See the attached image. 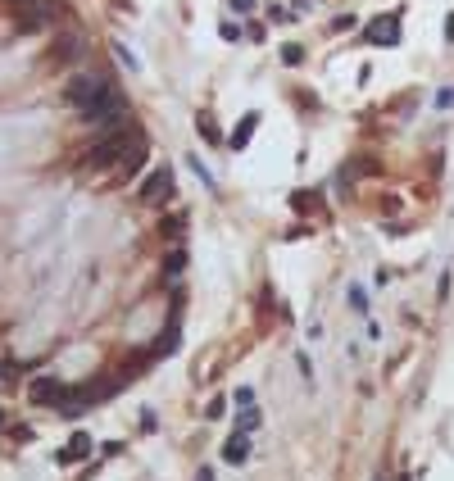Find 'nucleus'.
I'll list each match as a JSON object with an SVG mask.
<instances>
[{"label": "nucleus", "mask_w": 454, "mask_h": 481, "mask_svg": "<svg viewBox=\"0 0 454 481\" xmlns=\"http://www.w3.org/2000/svg\"><path fill=\"white\" fill-rule=\"evenodd\" d=\"M141 146H150V141H146V132H141V123L132 118V123H123V128L95 132V141L86 146L82 163L91 172H114V168H123V163L132 159V150H141Z\"/></svg>", "instance_id": "nucleus-1"}, {"label": "nucleus", "mask_w": 454, "mask_h": 481, "mask_svg": "<svg viewBox=\"0 0 454 481\" xmlns=\"http://www.w3.org/2000/svg\"><path fill=\"white\" fill-rule=\"evenodd\" d=\"M350 27H354V14H341V18H332V23H327V32L341 36V32H350Z\"/></svg>", "instance_id": "nucleus-17"}, {"label": "nucleus", "mask_w": 454, "mask_h": 481, "mask_svg": "<svg viewBox=\"0 0 454 481\" xmlns=\"http://www.w3.org/2000/svg\"><path fill=\"white\" fill-rule=\"evenodd\" d=\"M282 64H286V69L305 64V46H282Z\"/></svg>", "instance_id": "nucleus-15"}, {"label": "nucleus", "mask_w": 454, "mask_h": 481, "mask_svg": "<svg viewBox=\"0 0 454 481\" xmlns=\"http://www.w3.org/2000/svg\"><path fill=\"white\" fill-rule=\"evenodd\" d=\"M178 336H182V327H178V313H173V323L163 327V336H159V350H154V354H159V359H163V354H173V350H178Z\"/></svg>", "instance_id": "nucleus-9"}, {"label": "nucleus", "mask_w": 454, "mask_h": 481, "mask_svg": "<svg viewBox=\"0 0 454 481\" xmlns=\"http://www.w3.org/2000/svg\"><path fill=\"white\" fill-rule=\"evenodd\" d=\"M196 128H200V137H205L209 146H227V137L214 128V118H209V114H200V118H196Z\"/></svg>", "instance_id": "nucleus-11"}, {"label": "nucleus", "mask_w": 454, "mask_h": 481, "mask_svg": "<svg viewBox=\"0 0 454 481\" xmlns=\"http://www.w3.org/2000/svg\"><path fill=\"white\" fill-rule=\"evenodd\" d=\"M446 36H450V41H454V14L446 18Z\"/></svg>", "instance_id": "nucleus-25"}, {"label": "nucleus", "mask_w": 454, "mask_h": 481, "mask_svg": "<svg viewBox=\"0 0 454 481\" xmlns=\"http://www.w3.org/2000/svg\"><path fill=\"white\" fill-rule=\"evenodd\" d=\"M182 227H187V214H173V218H163V236H182Z\"/></svg>", "instance_id": "nucleus-16"}, {"label": "nucleus", "mask_w": 454, "mask_h": 481, "mask_svg": "<svg viewBox=\"0 0 454 481\" xmlns=\"http://www.w3.org/2000/svg\"><path fill=\"white\" fill-rule=\"evenodd\" d=\"M363 36H368V46H400V9L378 14L368 27H363Z\"/></svg>", "instance_id": "nucleus-4"}, {"label": "nucleus", "mask_w": 454, "mask_h": 481, "mask_svg": "<svg viewBox=\"0 0 454 481\" xmlns=\"http://www.w3.org/2000/svg\"><path fill=\"white\" fill-rule=\"evenodd\" d=\"M436 109H454V91H436Z\"/></svg>", "instance_id": "nucleus-22"}, {"label": "nucleus", "mask_w": 454, "mask_h": 481, "mask_svg": "<svg viewBox=\"0 0 454 481\" xmlns=\"http://www.w3.org/2000/svg\"><path fill=\"white\" fill-rule=\"evenodd\" d=\"M259 422H264V413H259V409H255V404H246V409H241V413H236V431H246V436H250V431H255V427H259Z\"/></svg>", "instance_id": "nucleus-12"}, {"label": "nucleus", "mask_w": 454, "mask_h": 481, "mask_svg": "<svg viewBox=\"0 0 454 481\" xmlns=\"http://www.w3.org/2000/svg\"><path fill=\"white\" fill-rule=\"evenodd\" d=\"M0 427H5V413H0Z\"/></svg>", "instance_id": "nucleus-26"}, {"label": "nucleus", "mask_w": 454, "mask_h": 481, "mask_svg": "<svg viewBox=\"0 0 454 481\" xmlns=\"http://www.w3.org/2000/svg\"><path fill=\"white\" fill-rule=\"evenodd\" d=\"M255 128H259V114H241L236 132L227 137V150H246V146H250V137H255Z\"/></svg>", "instance_id": "nucleus-6"}, {"label": "nucleus", "mask_w": 454, "mask_h": 481, "mask_svg": "<svg viewBox=\"0 0 454 481\" xmlns=\"http://www.w3.org/2000/svg\"><path fill=\"white\" fill-rule=\"evenodd\" d=\"M187 163H191V172H196V177H200V182H205V187H214V172H209V168H205V163H200L196 155H191Z\"/></svg>", "instance_id": "nucleus-18"}, {"label": "nucleus", "mask_w": 454, "mask_h": 481, "mask_svg": "<svg viewBox=\"0 0 454 481\" xmlns=\"http://www.w3.org/2000/svg\"><path fill=\"white\" fill-rule=\"evenodd\" d=\"M218 36H223V41H241V27H236V23H227V18H223V23H218Z\"/></svg>", "instance_id": "nucleus-19"}, {"label": "nucleus", "mask_w": 454, "mask_h": 481, "mask_svg": "<svg viewBox=\"0 0 454 481\" xmlns=\"http://www.w3.org/2000/svg\"><path fill=\"white\" fill-rule=\"evenodd\" d=\"M105 86H109V78H95V73H77V78H73L69 86H64V100H69V104H73V109H77V114H82V109H86V104H91V100H95V95H100V91H105Z\"/></svg>", "instance_id": "nucleus-2"}, {"label": "nucleus", "mask_w": 454, "mask_h": 481, "mask_svg": "<svg viewBox=\"0 0 454 481\" xmlns=\"http://www.w3.org/2000/svg\"><path fill=\"white\" fill-rule=\"evenodd\" d=\"M223 459H227V463H246V459H250V440H246V431H236V436H232L227 445H223Z\"/></svg>", "instance_id": "nucleus-8"}, {"label": "nucleus", "mask_w": 454, "mask_h": 481, "mask_svg": "<svg viewBox=\"0 0 454 481\" xmlns=\"http://www.w3.org/2000/svg\"><path fill=\"white\" fill-rule=\"evenodd\" d=\"M236 404H241V409H246V404H255V391H250V386H241V391H236Z\"/></svg>", "instance_id": "nucleus-23"}, {"label": "nucleus", "mask_w": 454, "mask_h": 481, "mask_svg": "<svg viewBox=\"0 0 454 481\" xmlns=\"http://www.w3.org/2000/svg\"><path fill=\"white\" fill-rule=\"evenodd\" d=\"M86 454H91V436H86V431H77V436L69 440V445L60 449V463H82Z\"/></svg>", "instance_id": "nucleus-7"}, {"label": "nucleus", "mask_w": 454, "mask_h": 481, "mask_svg": "<svg viewBox=\"0 0 454 481\" xmlns=\"http://www.w3.org/2000/svg\"><path fill=\"white\" fill-rule=\"evenodd\" d=\"M182 268H187V250H168V259H163V273H168V277H182Z\"/></svg>", "instance_id": "nucleus-13"}, {"label": "nucleus", "mask_w": 454, "mask_h": 481, "mask_svg": "<svg viewBox=\"0 0 454 481\" xmlns=\"http://www.w3.org/2000/svg\"><path fill=\"white\" fill-rule=\"evenodd\" d=\"M27 395H32V404H55V409H64V400H69V386H64L60 377H36Z\"/></svg>", "instance_id": "nucleus-5"}, {"label": "nucleus", "mask_w": 454, "mask_h": 481, "mask_svg": "<svg viewBox=\"0 0 454 481\" xmlns=\"http://www.w3.org/2000/svg\"><path fill=\"white\" fill-rule=\"evenodd\" d=\"M295 363H300V377L314 381V363H309V354H295Z\"/></svg>", "instance_id": "nucleus-21"}, {"label": "nucleus", "mask_w": 454, "mask_h": 481, "mask_svg": "<svg viewBox=\"0 0 454 481\" xmlns=\"http://www.w3.org/2000/svg\"><path fill=\"white\" fill-rule=\"evenodd\" d=\"M268 18H273V23H291V9H282V5H273V9H268Z\"/></svg>", "instance_id": "nucleus-20"}, {"label": "nucleus", "mask_w": 454, "mask_h": 481, "mask_svg": "<svg viewBox=\"0 0 454 481\" xmlns=\"http://www.w3.org/2000/svg\"><path fill=\"white\" fill-rule=\"evenodd\" d=\"M173 196H178V191H173V168L168 163H159L154 172H146V182H141V205H168Z\"/></svg>", "instance_id": "nucleus-3"}, {"label": "nucleus", "mask_w": 454, "mask_h": 481, "mask_svg": "<svg viewBox=\"0 0 454 481\" xmlns=\"http://www.w3.org/2000/svg\"><path fill=\"white\" fill-rule=\"evenodd\" d=\"M291 209H295V214H314V209H323V200H318V191H295Z\"/></svg>", "instance_id": "nucleus-10"}, {"label": "nucleus", "mask_w": 454, "mask_h": 481, "mask_svg": "<svg viewBox=\"0 0 454 481\" xmlns=\"http://www.w3.org/2000/svg\"><path fill=\"white\" fill-rule=\"evenodd\" d=\"M196 481H214V468H200V473H196Z\"/></svg>", "instance_id": "nucleus-24"}, {"label": "nucleus", "mask_w": 454, "mask_h": 481, "mask_svg": "<svg viewBox=\"0 0 454 481\" xmlns=\"http://www.w3.org/2000/svg\"><path fill=\"white\" fill-rule=\"evenodd\" d=\"M350 309L354 313H368V291H363V286H350Z\"/></svg>", "instance_id": "nucleus-14"}]
</instances>
